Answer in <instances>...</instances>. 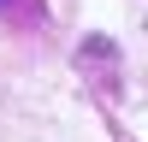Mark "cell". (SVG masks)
<instances>
[{
    "instance_id": "obj_1",
    "label": "cell",
    "mask_w": 148,
    "mask_h": 142,
    "mask_svg": "<svg viewBox=\"0 0 148 142\" xmlns=\"http://www.w3.org/2000/svg\"><path fill=\"white\" fill-rule=\"evenodd\" d=\"M0 6H6V0H0Z\"/></svg>"
}]
</instances>
